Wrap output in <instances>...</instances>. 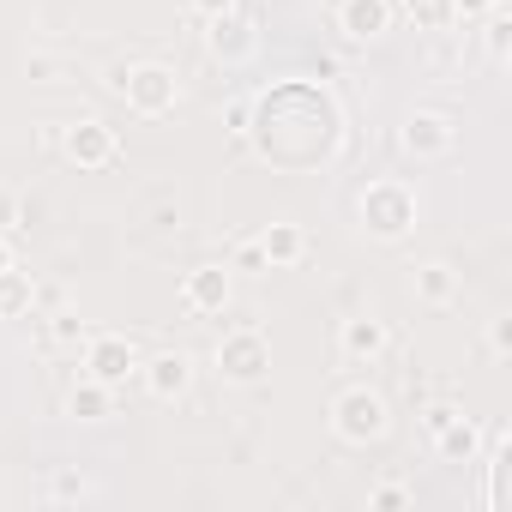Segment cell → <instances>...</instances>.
Masks as SVG:
<instances>
[{
    "mask_svg": "<svg viewBox=\"0 0 512 512\" xmlns=\"http://www.w3.org/2000/svg\"><path fill=\"white\" fill-rule=\"evenodd\" d=\"M452 416H458L452 404H428V410H422V422H428V434H440V428H446Z\"/></svg>",
    "mask_w": 512,
    "mask_h": 512,
    "instance_id": "d4e9b609",
    "label": "cell"
},
{
    "mask_svg": "<svg viewBox=\"0 0 512 512\" xmlns=\"http://www.w3.org/2000/svg\"><path fill=\"white\" fill-rule=\"evenodd\" d=\"M494 0H452V13H488Z\"/></svg>",
    "mask_w": 512,
    "mask_h": 512,
    "instance_id": "f1b7e54d",
    "label": "cell"
},
{
    "mask_svg": "<svg viewBox=\"0 0 512 512\" xmlns=\"http://www.w3.org/2000/svg\"><path fill=\"white\" fill-rule=\"evenodd\" d=\"M187 380H193V362H187L181 350H163V356H151V362H145V392H151V398H163V404H169V398H181V392H187Z\"/></svg>",
    "mask_w": 512,
    "mask_h": 512,
    "instance_id": "30bf717a",
    "label": "cell"
},
{
    "mask_svg": "<svg viewBox=\"0 0 512 512\" xmlns=\"http://www.w3.org/2000/svg\"><path fill=\"white\" fill-rule=\"evenodd\" d=\"M61 151H67L79 169H103V163H115V133H109L103 121H73V127L61 133Z\"/></svg>",
    "mask_w": 512,
    "mask_h": 512,
    "instance_id": "52a82bcc",
    "label": "cell"
},
{
    "mask_svg": "<svg viewBox=\"0 0 512 512\" xmlns=\"http://www.w3.org/2000/svg\"><path fill=\"white\" fill-rule=\"evenodd\" d=\"M260 253H266V266H296L302 253H308V235H302L296 223H272V229L260 235Z\"/></svg>",
    "mask_w": 512,
    "mask_h": 512,
    "instance_id": "5bb4252c",
    "label": "cell"
},
{
    "mask_svg": "<svg viewBox=\"0 0 512 512\" xmlns=\"http://www.w3.org/2000/svg\"><path fill=\"white\" fill-rule=\"evenodd\" d=\"M332 428H338V440L368 446V440H380V434L392 428V410H386V398H380L374 386H350V392H338V404H332Z\"/></svg>",
    "mask_w": 512,
    "mask_h": 512,
    "instance_id": "6da1fadb",
    "label": "cell"
},
{
    "mask_svg": "<svg viewBox=\"0 0 512 512\" xmlns=\"http://www.w3.org/2000/svg\"><path fill=\"white\" fill-rule=\"evenodd\" d=\"M410 284H416L422 302H452V272H446V266H416Z\"/></svg>",
    "mask_w": 512,
    "mask_h": 512,
    "instance_id": "ac0fdd59",
    "label": "cell"
},
{
    "mask_svg": "<svg viewBox=\"0 0 512 512\" xmlns=\"http://www.w3.org/2000/svg\"><path fill=\"white\" fill-rule=\"evenodd\" d=\"M115 91L139 109V115H163V109H175V97H181V85H175V73L163 67V61H145V67H127L121 79H115Z\"/></svg>",
    "mask_w": 512,
    "mask_h": 512,
    "instance_id": "3957f363",
    "label": "cell"
},
{
    "mask_svg": "<svg viewBox=\"0 0 512 512\" xmlns=\"http://www.w3.org/2000/svg\"><path fill=\"white\" fill-rule=\"evenodd\" d=\"M85 494H91L85 476H61V482H55V500H85Z\"/></svg>",
    "mask_w": 512,
    "mask_h": 512,
    "instance_id": "cb8c5ba5",
    "label": "cell"
},
{
    "mask_svg": "<svg viewBox=\"0 0 512 512\" xmlns=\"http://www.w3.org/2000/svg\"><path fill=\"white\" fill-rule=\"evenodd\" d=\"M404 151H410V157H446V151H452V121H446L440 109H416V115L404 121Z\"/></svg>",
    "mask_w": 512,
    "mask_h": 512,
    "instance_id": "ba28073f",
    "label": "cell"
},
{
    "mask_svg": "<svg viewBox=\"0 0 512 512\" xmlns=\"http://www.w3.org/2000/svg\"><path fill=\"white\" fill-rule=\"evenodd\" d=\"M476 446H482V434H476V422H464V416H452V422L434 434V452H440L446 464H470Z\"/></svg>",
    "mask_w": 512,
    "mask_h": 512,
    "instance_id": "9a60e30c",
    "label": "cell"
},
{
    "mask_svg": "<svg viewBox=\"0 0 512 512\" xmlns=\"http://www.w3.org/2000/svg\"><path fill=\"white\" fill-rule=\"evenodd\" d=\"M362 223L380 235V241H398L410 223H416V193L404 181H374L362 193Z\"/></svg>",
    "mask_w": 512,
    "mask_h": 512,
    "instance_id": "7a4b0ae2",
    "label": "cell"
},
{
    "mask_svg": "<svg viewBox=\"0 0 512 512\" xmlns=\"http://www.w3.org/2000/svg\"><path fill=\"white\" fill-rule=\"evenodd\" d=\"M43 344H49V350H85V344H91V332H85V320H73V314H49Z\"/></svg>",
    "mask_w": 512,
    "mask_h": 512,
    "instance_id": "2e32d148",
    "label": "cell"
},
{
    "mask_svg": "<svg viewBox=\"0 0 512 512\" xmlns=\"http://www.w3.org/2000/svg\"><path fill=\"white\" fill-rule=\"evenodd\" d=\"M0 272H13V241H7V229H0Z\"/></svg>",
    "mask_w": 512,
    "mask_h": 512,
    "instance_id": "f546056e",
    "label": "cell"
},
{
    "mask_svg": "<svg viewBox=\"0 0 512 512\" xmlns=\"http://www.w3.org/2000/svg\"><path fill=\"white\" fill-rule=\"evenodd\" d=\"M368 506H380V512H398V506H410V494H404L398 482H386V488H374V494H368Z\"/></svg>",
    "mask_w": 512,
    "mask_h": 512,
    "instance_id": "44dd1931",
    "label": "cell"
},
{
    "mask_svg": "<svg viewBox=\"0 0 512 512\" xmlns=\"http://www.w3.org/2000/svg\"><path fill=\"white\" fill-rule=\"evenodd\" d=\"M392 350V332H386V320H374V314H362V320H344V332H338V356L350 362V368H374L380 356Z\"/></svg>",
    "mask_w": 512,
    "mask_h": 512,
    "instance_id": "8992f818",
    "label": "cell"
},
{
    "mask_svg": "<svg viewBox=\"0 0 512 512\" xmlns=\"http://www.w3.org/2000/svg\"><path fill=\"white\" fill-rule=\"evenodd\" d=\"M488 506L494 512L512 506V440H506V428L488 434Z\"/></svg>",
    "mask_w": 512,
    "mask_h": 512,
    "instance_id": "8fae6325",
    "label": "cell"
},
{
    "mask_svg": "<svg viewBox=\"0 0 512 512\" xmlns=\"http://www.w3.org/2000/svg\"><path fill=\"white\" fill-rule=\"evenodd\" d=\"M506 31H512L506 19H488V55L494 61H506Z\"/></svg>",
    "mask_w": 512,
    "mask_h": 512,
    "instance_id": "603a6c76",
    "label": "cell"
},
{
    "mask_svg": "<svg viewBox=\"0 0 512 512\" xmlns=\"http://www.w3.org/2000/svg\"><path fill=\"white\" fill-rule=\"evenodd\" d=\"M67 410H73L79 422H97V416H109V386H97V380H85V386H73V398H67Z\"/></svg>",
    "mask_w": 512,
    "mask_h": 512,
    "instance_id": "e0dca14e",
    "label": "cell"
},
{
    "mask_svg": "<svg viewBox=\"0 0 512 512\" xmlns=\"http://www.w3.org/2000/svg\"><path fill=\"white\" fill-rule=\"evenodd\" d=\"M386 19H392V0H344V7H338V25H344V37H356V43L380 37Z\"/></svg>",
    "mask_w": 512,
    "mask_h": 512,
    "instance_id": "7c38bea8",
    "label": "cell"
},
{
    "mask_svg": "<svg viewBox=\"0 0 512 512\" xmlns=\"http://www.w3.org/2000/svg\"><path fill=\"white\" fill-rule=\"evenodd\" d=\"M85 368H91V380H97V386H109V392H115V386L139 368V356H133V344H127L121 332H97V338L85 344Z\"/></svg>",
    "mask_w": 512,
    "mask_h": 512,
    "instance_id": "5b68a950",
    "label": "cell"
},
{
    "mask_svg": "<svg viewBox=\"0 0 512 512\" xmlns=\"http://www.w3.org/2000/svg\"><path fill=\"white\" fill-rule=\"evenodd\" d=\"M223 302H229V272H223V266H199V272H187V308L217 314Z\"/></svg>",
    "mask_w": 512,
    "mask_h": 512,
    "instance_id": "4fadbf2b",
    "label": "cell"
},
{
    "mask_svg": "<svg viewBox=\"0 0 512 512\" xmlns=\"http://www.w3.org/2000/svg\"><path fill=\"white\" fill-rule=\"evenodd\" d=\"M205 43H211V55L217 61H241V55H253V19L247 13H217L211 19V31H205Z\"/></svg>",
    "mask_w": 512,
    "mask_h": 512,
    "instance_id": "9c48e42d",
    "label": "cell"
},
{
    "mask_svg": "<svg viewBox=\"0 0 512 512\" xmlns=\"http://www.w3.org/2000/svg\"><path fill=\"white\" fill-rule=\"evenodd\" d=\"M266 368H272V350H266V338H260V332H229V338L217 344V374H223L229 386H253V380H266Z\"/></svg>",
    "mask_w": 512,
    "mask_h": 512,
    "instance_id": "277c9868",
    "label": "cell"
},
{
    "mask_svg": "<svg viewBox=\"0 0 512 512\" xmlns=\"http://www.w3.org/2000/svg\"><path fill=\"white\" fill-rule=\"evenodd\" d=\"M187 7H193V13H205V19H217V13H229V7H235V0H187Z\"/></svg>",
    "mask_w": 512,
    "mask_h": 512,
    "instance_id": "484cf974",
    "label": "cell"
},
{
    "mask_svg": "<svg viewBox=\"0 0 512 512\" xmlns=\"http://www.w3.org/2000/svg\"><path fill=\"white\" fill-rule=\"evenodd\" d=\"M19 308H31V284L19 272H0V320L19 314Z\"/></svg>",
    "mask_w": 512,
    "mask_h": 512,
    "instance_id": "d6986e66",
    "label": "cell"
},
{
    "mask_svg": "<svg viewBox=\"0 0 512 512\" xmlns=\"http://www.w3.org/2000/svg\"><path fill=\"white\" fill-rule=\"evenodd\" d=\"M19 223V199L13 193H0V229H13Z\"/></svg>",
    "mask_w": 512,
    "mask_h": 512,
    "instance_id": "83f0119b",
    "label": "cell"
},
{
    "mask_svg": "<svg viewBox=\"0 0 512 512\" xmlns=\"http://www.w3.org/2000/svg\"><path fill=\"white\" fill-rule=\"evenodd\" d=\"M31 73H37V79H49V85H55V73H61V61H49V55H31Z\"/></svg>",
    "mask_w": 512,
    "mask_h": 512,
    "instance_id": "4316f807",
    "label": "cell"
},
{
    "mask_svg": "<svg viewBox=\"0 0 512 512\" xmlns=\"http://www.w3.org/2000/svg\"><path fill=\"white\" fill-rule=\"evenodd\" d=\"M235 266H241V272H272L266 253H260V241H241V247H235Z\"/></svg>",
    "mask_w": 512,
    "mask_h": 512,
    "instance_id": "7402d4cb",
    "label": "cell"
},
{
    "mask_svg": "<svg viewBox=\"0 0 512 512\" xmlns=\"http://www.w3.org/2000/svg\"><path fill=\"white\" fill-rule=\"evenodd\" d=\"M404 13H410L416 25H428V31H440V25L452 19V0H404Z\"/></svg>",
    "mask_w": 512,
    "mask_h": 512,
    "instance_id": "ffe728a7",
    "label": "cell"
}]
</instances>
